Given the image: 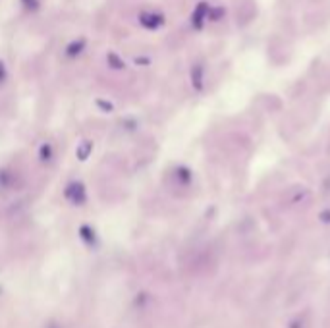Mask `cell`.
Masks as SVG:
<instances>
[{
  "label": "cell",
  "instance_id": "3",
  "mask_svg": "<svg viewBox=\"0 0 330 328\" xmlns=\"http://www.w3.org/2000/svg\"><path fill=\"white\" fill-rule=\"evenodd\" d=\"M83 46H85V41H74V43L69 44L68 46V56H72V58H74V56H78L79 52L83 51Z\"/></svg>",
  "mask_w": 330,
  "mask_h": 328
},
{
  "label": "cell",
  "instance_id": "4",
  "mask_svg": "<svg viewBox=\"0 0 330 328\" xmlns=\"http://www.w3.org/2000/svg\"><path fill=\"white\" fill-rule=\"evenodd\" d=\"M108 64L112 66V68H116V69H120V68H124V62L116 56V54H108Z\"/></svg>",
  "mask_w": 330,
  "mask_h": 328
},
{
  "label": "cell",
  "instance_id": "5",
  "mask_svg": "<svg viewBox=\"0 0 330 328\" xmlns=\"http://www.w3.org/2000/svg\"><path fill=\"white\" fill-rule=\"evenodd\" d=\"M23 4L27 8H35V0H23Z\"/></svg>",
  "mask_w": 330,
  "mask_h": 328
},
{
  "label": "cell",
  "instance_id": "1",
  "mask_svg": "<svg viewBox=\"0 0 330 328\" xmlns=\"http://www.w3.org/2000/svg\"><path fill=\"white\" fill-rule=\"evenodd\" d=\"M139 21H141V26L147 27V29H156V27H160L164 24V17L160 16V14H155V12H143L139 16Z\"/></svg>",
  "mask_w": 330,
  "mask_h": 328
},
{
  "label": "cell",
  "instance_id": "2",
  "mask_svg": "<svg viewBox=\"0 0 330 328\" xmlns=\"http://www.w3.org/2000/svg\"><path fill=\"white\" fill-rule=\"evenodd\" d=\"M208 14V6L207 4H199L197 8H195V12H193V26L197 27H203V19H205V16Z\"/></svg>",
  "mask_w": 330,
  "mask_h": 328
}]
</instances>
